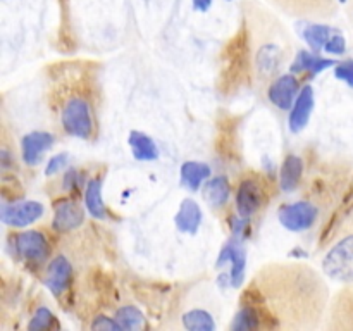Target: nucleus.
Instances as JSON below:
<instances>
[{"label": "nucleus", "mask_w": 353, "mask_h": 331, "mask_svg": "<svg viewBox=\"0 0 353 331\" xmlns=\"http://www.w3.org/2000/svg\"><path fill=\"white\" fill-rule=\"evenodd\" d=\"M323 269L331 279L353 283V234H347L330 248L323 261Z\"/></svg>", "instance_id": "4"}, {"label": "nucleus", "mask_w": 353, "mask_h": 331, "mask_svg": "<svg viewBox=\"0 0 353 331\" xmlns=\"http://www.w3.org/2000/svg\"><path fill=\"white\" fill-rule=\"evenodd\" d=\"M209 176L210 168L207 164H203V162L188 161L181 166V181L192 192H196Z\"/></svg>", "instance_id": "21"}, {"label": "nucleus", "mask_w": 353, "mask_h": 331, "mask_svg": "<svg viewBox=\"0 0 353 331\" xmlns=\"http://www.w3.org/2000/svg\"><path fill=\"white\" fill-rule=\"evenodd\" d=\"M327 286L305 264H269L241 293L240 303L257 307L262 330L316 328L324 316Z\"/></svg>", "instance_id": "1"}, {"label": "nucleus", "mask_w": 353, "mask_h": 331, "mask_svg": "<svg viewBox=\"0 0 353 331\" xmlns=\"http://www.w3.org/2000/svg\"><path fill=\"white\" fill-rule=\"evenodd\" d=\"M299 95V79L293 74H281L269 85L268 97L272 106L279 110H292L293 102Z\"/></svg>", "instance_id": "10"}, {"label": "nucleus", "mask_w": 353, "mask_h": 331, "mask_svg": "<svg viewBox=\"0 0 353 331\" xmlns=\"http://www.w3.org/2000/svg\"><path fill=\"white\" fill-rule=\"evenodd\" d=\"M264 203V186L257 178L241 179L236 190V210L241 217H252Z\"/></svg>", "instance_id": "8"}, {"label": "nucleus", "mask_w": 353, "mask_h": 331, "mask_svg": "<svg viewBox=\"0 0 353 331\" xmlns=\"http://www.w3.org/2000/svg\"><path fill=\"white\" fill-rule=\"evenodd\" d=\"M212 2L214 0H193V7L196 10H200V12H207L210 9V6H212Z\"/></svg>", "instance_id": "34"}, {"label": "nucleus", "mask_w": 353, "mask_h": 331, "mask_svg": "<svg viewBox=\"0 0 353 331\" xmlns=\"http://www.w3.org/2000/svg\"><path fill=\"white\" fill-rule=\"evenodd\" d=\"M314 88L310 85L303 86L302 92L299 93L295 100V106H293L292 112H290L288 126L293 133H299L303 128L307 126L310 119V114H312L314 109Z\"/></svg>", "instance_id": "15"}, {"label": "nucleus", "mask_w": 353, "mask_h": 331, "mask_svg": "<svg viewBox=\"0 0 353 331\" xmlns=\"http://www.w3.org/2000/svg\"><path fill=\"white\" fill-rule=\"evenodd\" d=\"M223 59V88L224 92H230V90L236 88L254 69L250 66V34L247 33L245 28L228 43Z\"/></svg>", "instance_id": "2"}, {"label": "nucleus", "mask_w": 353, "mask_h": 331, "mask_svg": "<svg viewBox=\"0 0 353 331\" xmlns=\"http://www.w3.org/2000/svg\"><path fill=\"white\" fill-rule=\"evenodd\" d=\"M90 328H92V330H97V331H100V330H105V331L123 330V328H121V324L116 321V317H114V319H110V317H107V316H97L95 319H93L92 326H90Z\"/></svg>", "instance_id": "32"}, {"label": "nucleus", "mask_w": 353, "mask_h": 331, "mask_svg": "<svg viewBox=\"0 0 353 331\" xmlns=\"http://www.w3.org/2000/svg\"><path fill=\"white\" fill-rule=\"evenodd\" d=\"M55 324V317L47 307H38L37 312L31 317L30 324H28V330H48Z\"/></svg>", "instance_id": "28"}, {"label": "nucleus", "mask_w": 353, "mask_h": 331, "mask_svg": "<svg viewBox=\"0 0 353 331\" xmlns=\"http://www.w3.org/2000/svg\"><path fill=\"white\" fill-rule=\"evenodd\" d=\"M226 2H233V0H226Z\"/></svg>", "instance_id": "36"}, {"label": "nucleus", "mask_w": 353, "mask_h": 331, "mask_svg": "<svg viewBox=\"0 0 353 331\" xmlns=\"http://www.w3.org/2000/svg\"><path fill=\"white\" fill-rule=\"evenodd\" d=\"M231 330L234 331H254L262 330V316L257 307L241 303L240 310L231 323Z\"/></svg>", "instance_id": "24"}, {"label": "nucleus", "mask_w": 353, "mask_h": 331, "mask_svg": "<svg viewBox=\"0 0 353 331\" xmlns=\"http://www.w3.org/2000/svg\"><path fill=\"white\" fill-rule=\"evenodd\" d=\"M61 123L68 134L88 140L93 134V117L88 102L83 97H71L65 100L61 112Z\"/></svg>", "instance_id": "3"}, {"label": "nucleus", "mask_w": 353, "mask_h": 331, "mask_svg": "<svg viewBox=\"0 0 353 331\" xmlns=\"http://www.w3.org/2000/svg\"><path fill=\"white\" fill-rule=\"evenodd\" d=\"M85 223V210L81 205L69 199L57 200L54 203V221L52 228L57 233H69V231L78 230Z\"/></svg>", "instance_id": "9"}, {"label": "nucleus", "mask_w": 353, "mask_h": 331, "mask_svg": "<svg viewBox=\"0 0 353 331\" xmlns=\"http://www.w3.org/2000/svg\"><path fill=\"white\" fill-rule=\"evenodd\" d=\"M278 217L286 230L300 233V231L310 230L316 224L317 217H319V209L316 203L309 202V200H300V202L281 205Z\"/></svg>", "instance_id": "6"}, {"label": "nucleus", "mask_w": 353, "mask_h": 331, "mask_svg": "<svg viewBox=\"0 0 353 331\" xmlns=\"http://www.w3.org/2000/svg\"><path fill=\"white\" fill-rule=\"evenodd\" d=\"M345 50H347V40H345L340 33L331 34V38L327 40L326 47H324V52H327V54H333V55H341V54H345Z\"/></svg>", "instance_id": "29"}, {"label": "nucleus", "mask_w": 353, "mask_h": 331, "mask_svg": "<svg viewBox=\"0 0 353 331\" xmlns=\"http://www.w3.org/2000/svg\"><path fill=\"white\" fill-rule=\"evenodd\" d=\"M231 195V186L228 178L224 176H217V178L209 179L203 186V199L209 203L212 209H221L226 205L228 199Z\"/></svg>", "instance_id": "19"}, {"label": "nucleus", "mask_w": 353, "mask_h": 331, "mask_svg": "<svg viewBox=\"0 0 353 331\" xmlns=\"http://www.w3.org/2000/svg\"><path fill=\"white\" fill-rule=\"evenodd\" d=\"M68 162H69V154H65V152H61V154L54 155V157L48 161L47 168H45V174L47 176L57 174L61 169H64L65 166H68Z\"/></svg>", "instance_id": "31"}, {"label": "nucleus", "mask_w": 353, "mask_h": 331, "mask_svg": "<svg viewBox=\"0 0 353 331\" xmlns=\"http://www.w3.org/2000/svg\"><path fill=\"white\" fill-rule=\"evenodd\" d=\"M331 34H333V30H331L330 26H323V24H314V26H309L303 31V38H305L307 43L310 45V48H312L316 54L324 50Z\"/></svg>", "instance_id": "27"}, {"label": "nucleus", "mask_w": 353, "mask_h": 331, "mask_svg": "<svg viewBox=\"0 0 353 331\" xmlns=\"http://www.w3.org/2000/svg\"><path fill=\"white\" fill-rule=\"evenodd\" d=\"M331 323L334 330H353V286L338 293L331 302Z\"/></svg>", "instance_id": "13"}, {"label": "nucleus", "mask_w": 353, "mask_h": 331, "mask_svg": "<svg viewBox=\"0 0 353 331\" xmlns=\"http://www.w3.org/2000/svg\"><path fill=\"white\" fill-rule=\"evenodd\" d=\"M130 147L133 150L134 159L138 161H155L159 157V148L155 141L141 131H131Z\"/></svg>", "instance_id": "20"}, {"label": "nucleus", "mask_w": 353, "mask_h": 331, "mask_svg": "<svg viewBox=\"0 0 353 331\" xmlns=\"http://www.w3.org/2000/svg\"><path fill=\"white\" fill-rule=\"evenodd\" d=\"M340 2H347V0H340Z\"/></svg>", "instance_id": "35"}, {"label": "nucleus", "mask_w": 353, "mask_h": 331, "mask_svg": "<svg viewBox=\"0 0 353 331\" xmlns=\"http://www.w3.org/2000/svg\"><path fill=\"white\" fill-rule=\"evenodd\" d=\"M200 223H202V209L193 199H185L179 205L178 214H176V228L181 233L195 234L199 231Z\"/></svg>", "instance_id": "17"}, {"label": "nucleus", "mask_w": 353, "mask_h": 331, "mask_svg": "<svg viewBox=\"0 0 353 331\" xmlns=\"http://www.w3.org/2000/svg\"><path fill=\"white\" fill-rule=\"evenodd\" d=\"M85 205L95 219H103L107 216L105 205H103L102 200V179L93 178L88 181L85 190Z\"/></svg>", "instance_id": "23"}, {"label": "nucleus", "mask_w": 353, "mask_h": 331, "mask_svg": "<svg viewBox=\"0 0 353 331\" xmlns=\"http://www.w3.org/2000/svg\"><path fill=\"white\" fill-rule=\"evenodd\" d=\"M54 145V137L47 131H33L23 138V159L28 166H37L45 152Z\"/></svg>", "instance_id": "16"}, {"label": "nucleus", "mask_w": 353, "mask_h": 331, "mask_svg": "<svg viewBox=\"0 0 353 331\" xmlns=\"http://www.w3.org/2000/svg\"><path fill=\"white\" fill-rule=\"evenodd\" d=\"M181 323L186 330H193V331L216 330L214 317L203 309H193V310H188V312H185L181 317Z\"/></svg>", "instance_id": "25"}, {"label": "nucleus", "mask_w": 353, "mask_h": 331, "mask_svg": "<svg viewBox=\"0 0 353 331\" xmlns=\"http://www.w3.org/2000/svg\"><path fill=\"white\" fill-rule=\"evenodd\" d=\"M333 66H336V61H333V59H324L321 57V55L312 54V52L302 50L299 52V55H296L295 62L292 64V69L296 72L310 71L316 74V72L324 71V69L333 68Z\"/></svg>", "instance_id": "22"}, {"label": "nucleus", "mask_w": 353, "mask_h": 331, "mask_svg": "<svg viewBox=\"0 0 353 331\" xmlns=\"http://www.w3.org/2000/svg\"><path fill=\"white\" fill-rule=\"evenodd\" d=\"M286 61V50L279 43L274 41H265L257 48L254 55H252V62H254V74L257 78V83H268L269 79L274 78L279 71H281L283 64Z\"/></svg>", "instance_id": "5"}, {"label": "nucleus", "mask_w": 353, "mask_h": 331, "mask_svg": "<svg viewBox=\"0 0 353 331\" xmlns=\"http://www.w3.org/2000/svg\"><path fill=\"white\" fill-rule=\"evenodd\" d=\"M72 268L71 262L64 257V255H57L54 261L48 264L47 272H45V285L48 286L54 295H61L68 290L69 283H71Z\"/></svg>", "instance_id": "14"}, {"label": "nucleus", "mask_w": 353, "mask_h": 331, "mask_svg": "<svg viewBox=\"0 0 353 331\" xmlns=\"http://www.w3.org/2000/svg\"><path fill=\"white\" fill-rule=\"evenodd\" d=\"M334 76L338 79H341V81L347 83V85L353 86V59H347V61L336 64Z\"/></svg>", "instance_id": "30"}, {"label": "nucleus", "mask_w": 353, "mask_h": 331, "mask_svg": "<svg viewBox=\"0 0 353 331\" xmlns=\"http://www.w3.org/2000/svg\"><path fill=\"white\" fill-rule=\"evenodd\" d=\"M41 216H43V205L40 202H34V200L14 202L12 205H6L2 209L3 223L16 228L28 226V224L40 219Z\"/></svg>", "instance_id": "11"}, {"label": "nucleus", "mask_w": 353, "mask_h": 331, "mask_svg": "<svg viewBox=\"0 0 353 331\" xmlns=\"http://www.w3.org/2000/svg\"><path fill=\"white\" fill-rule=\"evenodd\" d=\"M79 183H81V176H79V172L76 171V169H69L64 176V190H68V192H74V190L79 186Z\"/></svg>", "instance_id": "33"}, {"label": "nucleus", "mask_w": 353, "mask_h": 331, "mask_svg": "<svg viewBox=\"0 0 353 331\" xmlns=\"http://www.w3.org/2000/svg\"><path fill=\"white\" fill-rule=\"evenodd\" d=\"M303 176V159L296 154L286 155L279 172V185L283 192H293L300 185Z\"/></svg>", "instance_id": "18"}, {"label": "nucleus", "mask_w": 353, "mask_h": 331, "mask_svg": "<svg viewBox=\"0 0 353 331\" xmlns=\"http://www.w3.org/2000/svg\"><path fill=\"white\" fill-rule=\"evenodd\" d=\"M14 245H16V250L19 252L21 257L30 262V264H41L48 257V252H50L45 234L34 230L16 234Z\"/></svg>", "instance_id": "7"}, {"label": "nucleus", "mask_w": 353, "mask_h": 331, "mask_svg": "<svg viewBox=\"0 0 353 331\" xmlns=\"http://www.w3.org/2000/svg\"><path fill=\"white\" fill-rule=\"evenodd\" d=\"M231 262V274L230 285L238 288L245 279V268H247V252L238 243V240L230 241L223 247L219 257H217V265H223L226 262Z\"/></svg>", "instance_id": "12"}, {"label": "nucleus", "mask_w": 353, "mask_h": 331, "mask_svg": "<svg viewBox=\"0 0 353 331\" xmlns=\"http://www.w3.org/2000/svg\"><path fill=\"white\" fill-rule=\"evenodd\" d=\"M116 321L123 330H141V328H145L143 314L134 305H123L121 309H117Z\"/></svg>", "instance_id": "26"}]
</instances>
